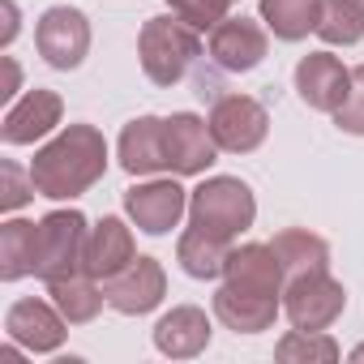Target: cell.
<instances>
[{
	"label": "cell",
	"mask_w": 364,
	"mask_h": 364,
	"mask_svg": "<svg viewBox=\"0 0 364 364\" xmlns=\"http://www.w3.org/2000/svg\"><path fill=\"white\" fill-rule=\"evenodd\" d=\"M107 171V141L95 124H65L43 150H35V189L52 202L82 198Z\"/></svg>",
	"instance_id": "obj_1"
},
{
	"label": "cell",
	"mask_w": 364,
	"mask_h": 364,
	"mask_svg": "<svg viewBox=\"0 0 364 364\" xmlns=\"http://www.w3.org/2000/svg\"><path fill=\"white\" fill-rule=\"evenodd\" d=\"M137 56H141V69L154 86H176L202 60V39L176 14L171 18H146V26L137 35Z\"/></svg>",
	"instance_id": "obj_2"
},
{
	"label": "cell",
	"mask_w": 364,
	"mask_h": 364,
	"mask_svg": "<svg viewBox=\"0 0 364 364\" xmlns=\"http://www.w3.org/2000/svg\"><path fill=\"white\" fill-rule=\"evenodd\" d=\"M257 202L253 189L236 176H210L189 193V228H202L219 240H236L245 228H253Z\"/></svg>",
	"instance_id": "obj_3"
},
{
	"label": "cell",
	"mask_w": 364,
	"mask_h": 364,
	"mask_svg": "<svg viewBox=\"0 0 364 364\" xmlns=\"http://www.w3.org/2000/svg\"><path fill=\"white\" fill-rule=\"evenodd\" d=\"M347 291L330 274V266H313L300 274H287L283 283V313L296 330H326L343 317Z\"/></svg>",
	"instance_id": "obj_4"
},
{
	"label": "cell",
	"mask_w": 364,
	"mask_h": 364,
	"mask_svg": "<svg viewBox=\"0 0 364 364\" xmlns=\"http://www.w3.org/2000/svg\"><path fill=\"white\" fill-rule=\"evenodd\" d=\"M86 215L77 210H52L39 219V279L56 283V279H73L86 274Z\"/></svg>",
	"instance_id": "obj_5"
},
{
	"label": "cell",
	"mask_w": 364,
	"mask_h": 364,
	"mask_svg": "<svg viewBox=\"0 0 364 364\" xmlns=\"http://www.w3.org/2000/svg\"><path fill=\"white\" fill-rule=\"evenodd\" d=\"M210 133L219 141V150L228 154H249L266 141L270 133V112L262 99L253 95H219L215 107H210Z\"/></svg>",
	"instance_id": "obj_6"
},
{
	"label": "cell",
	"mask_w": 364,
	"mask_h": 364,
	"mask_svg": "<svg viewBox=\"0 0 364 364\" xmlns=\"http://www.w3.org/2000/svg\"><path fill=\"white\" fill-rule=\"evenodd\" d=\"M35 48L52 69H77L90 52V22L73 5H52L35 26Z\"/></svg>",
	"instance_id": "obj_7"
},
{
	"label": "cell",
	"mask_w": 364,
	"mask_h": 364,
	"mask_svg": "<svg viewBox=\"0 0 364 364\" xmlns=\"http://www.w3.org/2000/svg\"><path fill=\"white\" fill-rule=\"evenodd\" d=\"M163 141H167V167L176 176H202L219 159V141L210 124L193 112H176L163 120Z\"/></svg>",
	"instance_id": "obj_8"
},
{
	"label": "cell",
	"mask_w": 364,
	"mask_h": 364,
	"mask_svg": "<svg viewBox=\"0 0 364 364\" xmlns=\"http://www.w3.org/2000/svg\"><path fill=\"white\" fill-rule=\"evenodd\" d=\"M124 210L146 236H167L189 215V193L176 180H146V185L124 189Z\"/></svg>",
	"instance_id": "obj_9"
},
{
	"label": "cell",
	"mask_w": 364,
	"mask_h": 364,
	"mask_svg": "<svg viewBox=\"0 0 364 364\" xmlns=\"http://www.w3.org/2000/svg\"><path fill=\"white\" fill-rule=\"evenodd\" d=\"M103 296H107V304H112L116 313L141 317V313H150V309L163 304V296H167V274H163V266H159L154 257H133L120 274H112V279L103 283Z\"/></svg>",
	"instance_id": "obj_10"
},
{
	"label": "cell",
	"mask_w": 364,
	"mask_h": 364,
	"mask_svg": "<svg viewBox=\"0 0 364 364\" xmlns=\"http://www.w3.org/2000/svg\"><path fill=\"white\" fill-rule=\"evenodd\" d=\"M266 52H270V35L253 18H223L210 31V60L223 73H249L266 60Z\"/></svg>",
	"instance_id": "obj_11"
},
{
	"label": "cell",
	"mask_w": 364,
	"mask_h": 364,
	"mask_svg": "<svg viewBox=\"0 0 364 364\" xmlns=\"http://www.w3.org/2000/svg\"><path fill=\"white\" fill-rule=\"evenodd\" d=\"M347 86H351V69L330 56V52H309L300 65H296V95L313 107V112H338V103L347 99Z\"/></svg>",
	"instance_id": "obj_12"
},
{
	"label": "cell",
	"mask_w": 364,
	"mask_h": 364,
	"mask_svg": "<svg viewBox=\"0 0 364 364\" xmlns=\"http://www.w3.org/2000/svg\"><path fill=\"white\" fill-rule=\"evenodd\" d=\"M65 116V103L56 90L48 86H35L26 90L9 112H5V124H0V137H5V146H31L39 137H48Z\"/></svg>",
	"instance_id": "obj_13"
},
{
	"label": "cell",
	"mask_w": 364,
	"mask_h": 364,
	"mask_svg": "<svg viewBox=\"0 0 364 364\" xmlns=\"http://www.w3.org/2000/svg\"><path fill=\"white\" fill-rule=\"evenodd\" d=\"M223 283L236 287V291H253V296H283L287 270H283V262L274 257L270 245H240V249L228 253Z\"/></svg>",
	"instance_id": "obj_14"
},
{
	"label": "cell",
	"mask_w": 364,
	"mask_h": 364,
	"mask_svg": "<svg viewBox=\"0 0 364 364\" xmlns=\"http://www.w3.org/2000/svg\"><path fill=\"white\" fill-rule=\"evenodd\" d=\"M65 313L48 300H18L9 313H5V330L14 343H22L26 351H56L65 343Z\"/></svg>",
	"instance_id": "obj_15"
},
{
	"label": "cell",
	"mask_w": 364,
	"mask_h": 364,
	"mask_svg": "<svg viewBox=\"0 0 364 364\" xmlns=\"http://www.w3.org/2000/svg\"><path fill=\"white\" fill-rule=\"evenodd\" d=\"M154 347L171 360H193L210 347V317L198 304H176L154 326Z\"/></svg>",
	"instance_id": "obj_16"
},
{
	"label": "cell",
	"mask_w": 364,
	"mask_h": 364,
	"mask_svg": "<svg viewBox=\"0 0 364 364\" xmlns=\"http://www.w3.org/2000/svg\"><path fill=\"white\" fill-rule=\"evenodd\" d=\"M133 257H137L133 232H129L116 215H107V219H99V228H90V240H86V274H90V279L107 283V279L120 274Z\"/></svg>",
	"instance_id": "obj_17"
},
{
	"label": "cell",
	"mask_w": 364,
	"mask_h": 364,
	"mask_svg": "<svg viewBox=\"0 0 364 364\" xmlns=\"http://www.w3.org/2000/svg\"><path fill=\"white\" fill-rule=\"evenodd\" d=\"M120 167L129 176H154L167 167V141L159 116H137L120 133Z\"/></svg>",
	"instance_id": "obj_18"
},
{
	"label": "cell",
	"mask_w": 364,
	"mask_h": 364,
	"mask_svg": "<svg viewBox=\"0 0 364 364\" xmlns=\"http://www.w3.org/2000/svg\"><path fill=\"white\" fill-rule=\"evenodd\" d=\"M279 309H283L279 296H253V291H236L228 283L215 291V317L228 330H236V334H262V330H270L274 317H279Z\"/></svg>",
	"instance_id": "obj_19"
},
{
	"label": "cell",
	"mask_w": 364,
	"mask_h": 364,
	"mask_svg": "<svg viewBox=\"0 0 364 364\" xmlns=\"http://www.w3.org/2000/svg\"><path fill=\"white\" fill-rule=\"evenodd\" d=\"M39 270V223L9 219L0 228V279L18 283Z\"/></svg>",
	"instance_id": "obj_20"
},
{
	"label": "cell",
	"mask_w": 364,
	"mask_h": 364,
	"mask_svg": "<svg viewBox=\"0 0 364 364\" xmlns=\"http://www.w3.org/2000/svg\"><path fill=\"white\" fill-rule=\"evenodd\" d=\"M228 253H232V240H219L202 228H189L176 245V262L189 279H219L228 266Z\"/></svg>",
	"instance_id": "obj_21"
},
{
	"label": "cell",
	"mask_w": 364,
	"mask_h": 364,
	"mask_svg": "<svg viewBox=\"0 0 364 364\" xmlns=\"http://www.w3.org/2000/svg\"><path fill=\"white\" fill-rule=\"evenodd\" d=\"M48 296H52V304L65 313L69 326H86V321H95L99 309L107 304L99 279H90V274H73V279H56V283H48Z\"/></svg>",
	"instance_id": "obj_22"
},
{
	"label": "cell",
	"mask_w": 364,
	"mask_h": 364,
	"mask_svg": "<svg viewBox=\"0 0 364 364\" xmlns=\"http://www.w3.org/2000/svg\"><path fill=\"white\" fill-rule=\"evenodd\" d=\"M262 22L274 39L300 43L321 22V0H262Z\"/></svg>",
	"instance_id": "obj_23"
},
{
	"label": "cell",
	"mask_w": 364,
	"mask_h": 364,
	"mask_svg": "<svg viewBox=\"0 0 364 364\" xmlns=\"http://www.w3.org/2000/svg\"><path fill=\"white\" fill-rule=\"evenodd\" d=\"M274 257L283 262L287 274H300V270H313V266H330V245L321 236H313L309 228H283L274 240H270Z\"/></svg>",
	"instance_id": "obj_24"
},
{
	"label": "cell",
	"mask_w": 364,
	"mask_h": 364,
	"mask_svg": "<svg viewBox=\"0 0 364 364\" xmlns=\"http://www.w3.org/2000/svg\"><path fill=\"white\" fill-rule=\"evenodd\" d=\"M321 43L330 48H351L364 35V0H321V22H317Z\"/></svg>",
	"instance_id": "obj_25"
},
{
	"label": "cell",
	"mask_w": 364,
	"mask_h": 364,
	"mask_svg": "<svg viewBox=\"0 0 364 364\" xmlns=\"http://www.w3.org/2000/svg\"><path fill=\"white\" fill-rule=\"evenodd\" d=\"M274 355L283 364H334L338 360V343L326 330H291L279 338Z\"/></svg>",
	"instance_id": "obj_26"
},
{
	"label": "cell",
	"mask_w": 364,
	"mask_h": 364,
	"mask_svg": "<svg viewBox=\"0 0 364 364\" xmlns=\"http://www.w3.org/2000/svg\"><path fill=\"white\" fill-rule=\"evenodd\" d=\"M171 5V14L185 22V26H193L198 35L202 31H215L223 18H228V9H232V0H167Z\"/></svg>",
	"instance_id": "obj_27"
},
{
	"label": "cell",
	"mask_w": 364,
	"mask_h": 364,
	"mask_svg": "<svg viewBox=\"0 0 364 364\" xmlns=\"http://www.w3.org/2000/svg\"><path fill=\"white\" fill-rule=\"evenodd\" d=\"M334 124H338L343 133L364 137V65L351 69V86H347V99H343L338 112H334Z\"/></svg>",
	"instance_id": "obj_28"
},
{
	"label": "cell",
	"mask_w": 364,
	"mask_h": 364,
	"mask_svg": "<svg viewBox=\"0 0 364 364\" xmlns=\"http://www.w3.org/2000/svg\"><path fill=\"white\" fill-rule=\"evenodd\" d=\"M35 193V176H22L18 163H0V210H22Z\"/></svg>",
	"instance_id": "obj_29"
},
{
	"label": "cell",
	"mask_w": 364,
	"mask_h": 364,
	"mask_svg": "<svg viewBox=\"0 0 364 364\" xmlns=\"http://www.w3.org/2000/svg\"><path fill=\"white\" fill-rule=\"evenodd\" d=\"M0 9H5V31H0V43H14V35H18V5H14V0H5V5H0Z\"/></svg>",
	"instance_id": "obj_30"
},
{
	"label": "cell",
	"mask_w": 364,
	"mask_h": 364,
	"mask_svg": "<svg viewBox=\"0 0 364 364\" xmlns=\"http://www.w3.org/2000/svg\"><path fill=\"white\" fill-rule=\"evenodd\" d=\"M18 77H22V73H18V65H14V60H5V90H0V99H14V95H18Z\"/></svg>",
	"instance_id": "obj_31"
},
{
	"label": "cell",
	"mask_w": 364,
	"mask_h": 364,
	"mask_svg": "<svg viewBox=\"0 0 364 364\" xmlns=\"http://www.w3.org/2000/svg\"><path fill=\"white\" fill-rule=\"evenodd\" d=\"M18 347H22V343H18ZM18 347H0V364H18V360H22Z\"/></svg>",
	"instance_id": "obj_32"
},
{
	"label": "cell",
	"mask_w": 364,
	"mask_h": 364,
	"mask_svg": "<svg viewBox=\"0 0 364 364\" xmlns=\"http://www.w3.org/2000/svg\"><path fill=\"white\" fill-rule=\"evenodd\" d=\"M351 364H364V343H360V347L351 351Z\"/></svg>",
	"instance_id": "obj_33"
}]
</instances>
